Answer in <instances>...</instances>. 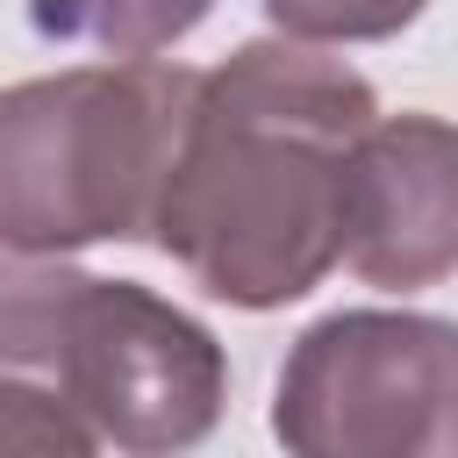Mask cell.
I'll return each instance as SVG.
<instances>
[{"label": "cell", "instance_id": "6da1fadb", "mask_svg": "<svg viewBox=\"0 0 458 458\" xmlns=\"http://www.w3.org/2000/svg\"><path fill=\"white\" fill-rule=\"evenodd\" d=\"M372 122V79L322 43L258 36L229 50L193 86L150 243L243 315L315 293L344 258V172Z\"/></svg>", "mask_w": 458, "mask_h": 458}, {"label": "cell", "instance_id": "7a4b0ae2", "mask_svg": "<svg viewBox=\"0 0 458 458\" xmlns=\"http://www.w3.org/2000/svg\"><path fill=\"white\" fill-rule=\"evenodd\" d=\"M200 72L165 57L64 64L0 86V258L150 236Z\"/></svg>", "mask_w": 458, "mask_h": 458}, {"label": "cell", "instance_id": "3957f363", "mask_svg": "<svg viewBox=\"0 0 458 458\" xmlns=\"http://www.w3.org/2000/svg\"><path fill=\"white\" fill-rule=\"evenodd\" d=\"M0 365H36L114 458H179L229 401V351L200 315L64 258H0Z\"/></svg>", "mask_w": 458, "mask_h": 458}, {"label": "cell", "instance_id": "277c9868", "mask_svg": "<svg viewBox=\"0 0 458 458\" xmlns=\"http://www.w3.org/2000/svg\"><path fill=\"white\" fill-rule=\"evenodd\" d=\"M286 458H458V322L336 308L286 344L272 379Z\"/></svg>", "mask_w": 458, "mask_h": 458}, {"label": "cell", "instance_id": "5b68a950", "mask_svg": "<svg viewBox=\"0 0 458 458\" xmlns=\"http://www.w3.org/2000/svg\"><path fill=\"white\" fill-rule=\"evenodd\" d=\"M344 265L386 293H415L458 272V122L379 114L351 143Z\"/></svg>", "mask_w": 458, "mask_h": 458}, {"label": "cell", "instance_id": "8992f818", "mask_svg": "<svg viewBox=\"0 0 458 458\" xmlns=\"http://www.w3.org/2000/svg\"><path fill=\"white\" fill-rule=\"evenodd\" d=\"M215 0H50L43 29L57 36H86L114 57H157L172 43H186L208 21Z\"/></svg>", "mask_w": 458, "mask_h": 458}, {"label": "cell", "instance_id": "52a82bcc", "mask_svg": "<svg viewBox=\"0 0 458 458\" xmlns=\"http://www.w3.org/2000/svg\"><path fill=\"white\" fill-rule=\"evenodd\" d=\"M107 444L93 422L36 372V365H0V458H100Z\"/></svg>", "mask_w": 458, "mask_h": 458}, {"label": "cell", "instance_id": "ba28073f", "mask_svg": "<svg viewBox=\"0 0 458 458\" xmlns=\"http://www.w3.org/2000/svg\"><path fill=\"white\" fill-rule=\"evenodd\" d=\"M429 0H265L272 29L293 43H386L401 36Z\"/></svg>", "mask_w": 458, "mask_h": 458}]
</instances>
